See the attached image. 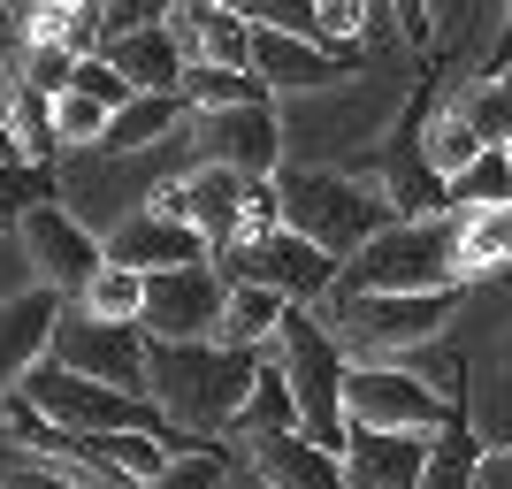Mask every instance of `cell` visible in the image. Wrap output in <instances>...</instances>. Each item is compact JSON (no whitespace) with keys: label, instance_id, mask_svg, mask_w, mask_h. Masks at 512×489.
<instances>
[{"label":"cell","instance_id":"obj_2","mask_svg":"<svg viewBox=\"0 0 512 489\" xmlns=\"http://www.w3.org/2000/svg\"><path fill=\"white\" fill-rule=\"evenodd\" d=\"M276 207L299 237H314L337 260H352L375 230L398 222L390 192L367 169H276Z\"/></svg>","mask_w":512,"mask_h":489},{"label":"cell","instance_id":"obj_9","mask_svg":"<svg viewBox=\"0 0 512 489\" xmlns=\"http://www.w3.org/2000/svg\"><path fill=\"white\" fill-rule=\"evenodd\" d=\"M146 352H153L146 321H115V314H92V306L69 298V314H62V329H54V352H46V360L85 367V375H100V383L146 398Z\"/></svg>","mask_w":512,"mask_h":489},{"label":"cell","instance_id":"obj_39","mask_svg":"<svg viewBox=\"0 0 512 489\" xmlns=\"http://www.w3.org/2000/svg\"><path fill=\"white\" fill-rule=\"evenodd\" d=\"M222 8H245V16H253V0H222Z\"/></svg>","mask_w":512,"mask_h":489},{"label":"cell","instance_id":"obj_12","mask_svg":"<svg viewBox=\"0 0 512 489\" xmlns=\"http://www.w3.org/2000/svg\"><path fill=\"white\" fill-rule=\"evenodd\" d=\"M107 260H123V268H138V276H161V268H199V260H214V245L176 207L146 199V207L115 214V230H107Z\"/></svg>","mask_w":512,"mask_h":489},{"label":"cell","instance_id":"obj_24","mask_svg":"<svg viewBox=\"0 0 512 489\" xmlns=\"http://www.w3.org/2000/svg\"><path fill=\"white\" fill-rule=\"evenodd\" d=\"M451 207L459 214L512 207V146H482L467 169H451Z\"/></svg>","mask_w":512,"mask_h":489},{"label":"cell","instance_id":"obj_41","mask_svg":"<svg viewBox=\"0 0 512 489\" xmlns=\"http://www.w3.org/2000/svg\"><path fill=\"white\" fill-rule=\"evenodd\" d=\"M505 77H512V69H505Z\"/></svg>","mask_w":512,"mask_h":489},{"label":"cell","instance_id":"obj_17","mask_svg":"<svg viewBox=\"0 0 512 489\" xmlns=\"http://www.w3.org/2000/svg\"><path fill=\"white\" fill-rule=\"evenodd\" d=\"M245 459H253V482H268V489H344V451L314 444L306 428L245 436Z\"/></svg>","mask_w":512,"mask_h":489},{"label":"cell","instance_id":"obj_23","mask_svg":"<svg viewBox=\"0 0 512 489\" xmlns=\"http://www.w3.org/2000/svg\"><path fill=\"white\" fill-rule=\"evenodd\" d=\"M176 92H184V107H192V115H214V107L268 100V77H260V69H230V62H192Z\"/></svg>","mask_w":512,"mask_h":489},{"label":"cell","instance_id":"obj_19","mask_svg":"<svg viewBox=\"0 0 512 489\" xmlns=\"http://www.w3.org/2000/svg\"><path fill=\"white\" fill-rule=\"evenodd\" d=\"M176 31L192 46V62H230V69H253V31L260 23L245 8H222V0H184L176 8Z\"/></svg>","mask_w":512,"mask_h":489},{"label":"cell","instance_id":"obj_13","mask_svg":"<svg viewBox=\"0 0 512 489\" xmlns=\"http://www.w3.org/2000/svg\"><path fill=\"white\" fill-rule=\"evenodd\" d=\"M436 436L428 428H367L352 421L344 436V489H421Z\"/></svg>","mask_w":512,"mask_h":489},{"label":"cell","instance_id":"obj_10","mask_svg":"<svg viewBox=\"0 0 512 489\" xmlns=\"http://www.w3.org/2000/svg\"><path fill=\"white\" fill-rule=\"evenodd\" d=\"M16 237H23V260H31V276L54 283L62 298H85V291H92V276L107 268V237H92L85 222L62 207V199L31 207V214L16 222Z\"/></svg>","mask_w":512,"mask_h":489},{"label":"cell","instance_id":"obj_5","mask_svg":"<svg viewBox=\"0 0 512 489\" xmlns=\"http://www.w3.org/2000/svg\"><path fill=\"white\" fill-rule=\"evenodd\" d=\"M276 352H283V367H291V390H299V428L314 444L344 451V436H352V405H344L352 352L337 344V329H329L306 298H291V314H283V329H276Z\"/></svg>","mask_w":512,"mask_h":489},{"label":"cell","instance_id":"obj_34","mask_svg":"<svg viewBox=\"0 0 512 489\" xmlns=\"http://www.w3.org/2000/svg\"><path fill=\"white\" fill-rule=\"evenodd\" d=\"M0 489H92V482H85V474H69V467H46V459H31V451H23V467L8 474Z\"/></svg>","mask_w":512,"mask_h":489},{"label":"cell","instance_id":"obj_8","mask_svg":"<svg viewBox=\"0 0 512 489\" xmlns=\"http://www.w3.org/2000/svg\"><path fill=\"white\" fill-rule=\"evenodd\" d=\"M344 405H352V421L367 428H451L467 405H451L444 390L428 383L421 367H398V360H360L352 367V383H344Z\"/></svg>","mask_w":512,"mask_h":489},{"label":"cell","instance_id":"obj_35","mask_svg":"<svg viewBox=\"0 0 512 489\" xmlns=\"http://www.w3.org/2000/svg\"><path fill=\"white\" fill-rule=\"evenodd\" d=\"M390 16H398V39H406V46H428V31H436L428 0H390Z\"/></svg>","mask_w":512,"mask_h":489},{"label":"cell","instance_id":"obj_1","mask_svg":"<svg viewBox=\"0 0 512 489\" xmlns=\"http://www.w3.org/2000/svg\"><path fill=\"white\" fill-rule=\"evenodd\" d=\"M253 375H260V352L245 344H222V337H153L146 352V398L169 413V428H192L207 444H222L253 398Z\"/></svg>","mask_w":512,"mask_h":489},{"label":"cell","instance_id":"obj_25","mask_svg":"<svg viewBox=\"0 0 512 489\" xmlns=\"http://www.w3.org/2000/svg\"><path fill=\"white\" fill-rule=\"evenodd\" d=\"M46 199H62V169H54V161H31V153L0 161V222H23V214L46 207Z\"/></svg>","mask_w":512,"mask_h":489},{"label":"cell","instance_id":"obj_7","mask_svg":"<svg viewBox=\"0 0 512 489\" xmlns=\"http://www.w3.org/2000/svg\"><path fill=\"white\" fill-rule=\"evenodd\" d=\"M222 276H230V283H268V291L306 298V306H314V298L337 291L344 260H337V253H321L314 237H299L291 222H276V230L245 237L237 253H222Z\"/></svg>","mask_w":512,"mask_h":489},{"label":"cell","instance_id":"obj_42","mask_svg":"<svg viewBox=\"0 0 512 489\" xmlns=\"http://www.w3.org/2000/svg\"><path fill=\"white\" fill-rule=\"evenodd\" d=\"M260 489H268V482H260Z\"/></svg>","mask_w":512,"mask_h":489},{"label":"cell","instance_id":"obj_32","mask_svg":"<svg viewBox=\"0 0 512 489\" xmlns=\"http://www.w3.org/2000/svg\"><path fill=\"white\" fill-rule=\"evenodd\" d=\"M253 23H276V31H306V39H321V0H253Z\"/></svg>","mask_w":512,"mask_h":489},{"label":"cell","instance_id":"obj_18","mask_svg":"<svg viewBox=\"0 0 512 489\" xmlns=\"http://www.w3.org/2000/svg\"><path fill=\"white\" fill-rule=\"evenodd\" d=\"M100 54L123 69L138 92H176V85H184V69H192V46H184L176 16L146 23V31H115V39H100Z\"/></svg>","mask_w":512,"mask_h":489},{"label":"cell","instance_id":"obj_33","mask_svg":"<svg viewBox=\"0 0 512 489\" xmlns=\"http://www.w3.org/2000/svg\"><path fill=\"white\" fill-rule=\"evenodd\" d=\"M184 0H107V39L115 31H146V23H169Z\"/></svg>","mask_w":512,"mask_h":489},{"label":"cell","instance_id":"obj_26","mask_svg":"<svg viewBox=\"0 0 512 489\" xmlns=\"http://www.w3.org/2000/svg\"><path fill=\"white\" fill-rule=\"evenodd\" d=\"M451 107L467 115V130L482 146H512V77H482V85H459Z\"/></svg>","mask_w":512,"mask_h":489},{"label":"cell","instance_id":"obj_37","mask_svg":"<svg viewBox=\"0 0 512 489\" xmlns=\"http://www.w3.org/2000/svg\"><path fill=\"white\" fill-rule=\"evenodd\" d=\"M23 54V16H16V0H0V62H16Z\"/></svg>","mask_w":512,"mask_h":489},{"label":"cell","instance_id":"obj_21","mask_svg":"<svg viewBox=\"0 0 512 489\" xmlns=\"http://www.w3.org/2000/svg\"><path fill=\"white\" fill-rule=\"evenodd\" d=\"M268 428H299V390H291V367H283L276 344H260L253 398H245V413H237V436H268Z\"/></svg>","mask_w":512,"mask_h":489},{"label":"cell","instance_id":"obj_27","mask_svg":"<svg viewBox=\"0 0 512 489\" xmlns=\"http://www.w3.org/2000/svg\"><path fill=\"white\" fill-rule=\"evenodd\" d=\"M474 467H482V444L467 436V413L451 428H436V459H428L421 489H474Z\"/></svg>","mask_w":512,"mask_h":489},{"label":"cell","instance_id":"obj_40","mask_svg":"<svg viewBox=\"0 0 512 489\" xmlns=\"http://www.w3.org/2000/svg\"><path fill=\"white\" fill-rule=\"evenodd\" d=\"M505 367H512V337H505Z\"/></svg>","mask_w":512,"mask_h":489},{"label":"cell","instance_id":"obj_30","mask_svg":"<svg viewBox=\"0 0 512 489\" xmlns=\"http://www.w3.org/2000/svg\"><path fill=\"white\" fill-rule=\"evenodd\" d=\"M146 489H230V451H176Z\"/></svg>","mask_w":512,"mask_h":489},{"label":"cell","instance_id":"obj_38","mask_svg":"<svg viewBox=\"0 0 512 489\" xmlns=\"http://www.w3.org/2000/svg\"><path fill=\"white\" fill-rule=\"evenodd\" d=\"M23 153V138H16V123H8V100H0V161H16Z\"/></svg>","mask_w":512,"mask_h":489},{"label":"cell","instance_id":"obj_14","mask_svg":"<svg viewBox=\"0 0 512 489\" xmlns=\"http://www.w3.org/2000/svg\"><path fill=\"white\" fill-rule=\"evenodd\" d=\"M69 298L54 291V283H31V291L0 298V405L23 390V375L54 352V329H62Z\"/></svg>","mask_w":512,"mask_h":489},{"label":"cell","instance_id":"obj_4","mask_svg":"<svg viewBox=\"0 0 512 489\" xmlns=\"http://www.w3.org/2000/svg\"><path fill=\"white\" fill-rule=\"evenodd\" d=\"M459 291H329L321 321L337 329L352 360H398V352H428L451 329Z\"/></svg>","mask_w":512,"mask_h":489},{"label":"cell","instance_id":"obj_15","mask_svg":"<svg viewBox=\"0 0 512 489\" xmlns=\"http://www.w3.org/2000/svg\"><path fill=\"white\" fill-rule=\"evenodd\" d=\"M199 161H222V169H245V176H276L283 169L276 107L245 100V107H214V115H199Z\"/></svg>","mask_w":512,"mask_h":489},{"label":"cell","instance_id":"obj_22","mask_svg":"<svg viewBox=\"0 0 512 489\" xmlns=\"http://www.w3.org/2000/svg\"><path fill=\"white\" fill-rule=\"evenodd\" d=\"M283 314H291V298H283V291H268V283H230V306H222V344L260 352V344H276Z\"/></svg>","mask_w":512,"mask_h":489},{"label":"cell","instance_id":"obj_20","mask_svg":"<svg viewBox=\"0 0 512 489\" xmlns=\"http://www.w3.org/2000/svg\"><path fill=\"white\" fill-rule=\"evenodd\" d=\"M184 115H192V107H184V92H130V100L115 107V123H107L100 153H146V146H161Z\"/></svg>","mask_w":512,"mask_h":489},{"label":"cell","instance_id":"obj_31","mask_svg":"<svg viewBox=\"0 0 512 489\" xmlns=\"http://www.w3.org/2000/svg\"><path fill=\"white\" fill-rule=\"evenodd\" d=\"M69 92H92L100 107H123V100H130L138 85H130L123 69H115V62L100 54V46H92V54H77V69H69Z\"/></svg>","mask_w":512,"mask_h":489},{"label":"cell","instance_id":"obj_36","mask_svg":"<svg viewBox=\"0 0 512 489\" xmlns=\"http://www.w3.org/2000/svg\"><path fill=\"white\" fill-rule=\"evenodd\" d=\"M474 489H512V451H482V467H474Z\"/></svg>","mask_w":512,"mask_h":489},{"label":"cell","instance_id":"obj_16","mask_svg":"<svg viewBox=\"0 0 512 489\" xmlns=\"http://www.w3.org/2000/svg\"><path fill=\"white\" fill-rule=\"evenodd\" d=\"M253 69L268 77V92H329V85L352 77V62H344L337 46L306 39V31H276V23L253 31Z\"/></svg>","mask_w":512,"mask_h":489},{"label":"cell","instance_id":"obj_6","mask_svg":"<svg viewBox=\"0 0 512 489\" xmlns=\"http://www.w3.org/2000/svg\"><path fill=\"white\" fill-rule=\"evenodd\" d=\"M153 199L184 214V222H192V230L214 245V260L237 253L245 237H260V230H276V222H283L276 176H245V169H222V161H199L192 176L153 184Z\"/></svg>","mask_w":512,"mask_h":489},{"label":"cell","instance_id":"obj_28","mask_svg":"<svg viewBox=\"0 0 512 489\" xmlns=\"http://www.w3.org/2000/svg\"><path fill=\"white\" fill-rule=\"evenodd\" d=\"M107 123H115V107H100L92 92H54V138H62V153H92L107 138Z\"/></svg>","mask_w":512,"mask_h":489},{"label":"cell","instance_id":"obj_3","mask_svg":"<svg viewBox=\"0 0 512 489\" xmlns=\"http://www.w3.org/2000/svg\"><path fill=\"white\" fill-rule=\"evenodd\" d=\"M459 207L451 214H398L344 260L337 291H459Z\"/></svg>","mask_w":512,"mask_h":489},{"label":"cell","instance_id":"obj_11","mask_svg":"<svg viewBox=\"0 0 512 489\" xmlns=\"http://www.w3.org/2000/svg\"><path fill=\"white\" fill-rule=\"evenodd\" d=\"M222 306H230V276L222 260H199V268H161L146 276V337H222Z\"/></svg>","mask_w":512,"mask_h":489},{"label":"cell","instance_id":"obj_29","mask_svg":"<svg viewBox=\"0 0 512 489\" xmlns=\"http://www.w3.org/2000/svg\"><path fill=\"white\" fill-rule=\"evenodd\" d=\"M77 306H92V314H115V321H138V314H146V276H138V268H123V260H107Z\"/></svg>","mask_w":512,"mask_h":489}]
</instances>
